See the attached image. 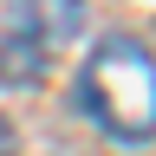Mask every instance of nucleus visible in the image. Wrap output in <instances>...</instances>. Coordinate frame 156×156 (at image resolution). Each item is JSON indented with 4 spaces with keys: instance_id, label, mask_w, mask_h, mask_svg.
Returning <instances> with one entry per match:
<instances>
[{
    "instance_id": "obj_1",
    "label": "nucleus",
    "mask_w": 156,
    "mask_h": 156,
    "mask_svg": "<svg viewBox=\"0 0 156 156\" xmlns=\"http://www.w3.org/2000/svg\"><path fill=\"white\" fill-rule=\"evenodd\" d=\"M72 104L91 117L111 143H150L156 136V58L130 33H104L78 65Z\"/></svg>"
},
{
    "instance_id": "obj_2",
    "label": "nucleus",
    "mask_w": 156,
    "mask_h": 156,
    "mask_svg": "<svg viewBox=\"0 0 156 156\" xmlns=\"http://www.w3.org/2000/svg\"><path fill=\"white\" fill-rule=\"evenodd\" d=\"M0 78L7 85H39L46 78V33L33 26V13H13V33L0 46Z\"/></svg>"
},
{
    "instance_id": "obj_3",
    "label": "nucleus",
    "mask_w": 156,
    "mask_h": 156,
    "mask_svg": "<svg viewBox=\"0 0 156 156\" xmlns=\"http://www.w3.org/2000/svg\"><path fill=\"white\" fill-rule=\"evenodd\" d=\"M0 156H20V136H13V124L0 117Z\"/></svg>"
}]
</instances>
